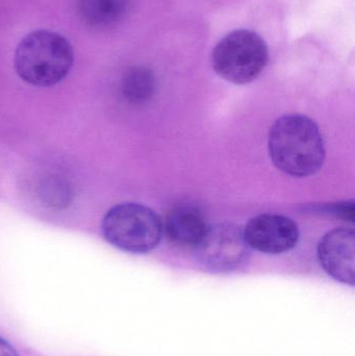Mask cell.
I'll use <instances>...</instances> for the list:
<instances>
[{
  "mask_svg": "<svg viewBox=\"0 0 355 356\" xmlns=\"http://www.w3.org/2000/svg\"><path fill=\"white\" fill-rule=\"evenodd\" d=\"M269 154L286 175L306 177L320 170L325 161V144L318 125L304 115H286L271 127Z\"/></svg>",
  "mask_w": 355,
  "mask_h": 356,
  "instance_id": "cell-1",
  "label": "cell"
},
{
  "mask_svg": "<svg viewBox=\"0 0 355 356\" xmlns=\"http://www.w3.org/2000/svg\"><path fill=\"white\" fill-rule=\"evenodd\" d=\"M73 60L72 45L64 35L39 29L25 35L17 46L14 68L29 85L52 87L68 76Z\"/></svg>",
  "mask_w": 355,
  "mask_h": 356,
  "instance_id": "cell-2",
  "label": "cell"
},
{
  "mask_svg": "<svg viewBox=\"0 0 355 356\" xmlns=\"http://www.w3.org/2000/svg\"><path fill=\"white\" fill-rule=\"evenodd\" d=\"M104 238L125 252L147 253L160 244L164 225L156 211L140 203L115 205L104 216Z\"/></svg>",
  "mask_w": 355,
  "mask_h": 356,
  "instance_id": "cell-3",
  "label": "cell"
},
{
  "mask_svg": "<svg viewBox=\"0 0 355 356\" xmlns=\"http://www.w3.org/2000/svg\"><path fill=\"white\" fill-rule=\"evenodd\" d=\"M266 42L248 29L231 31L220 40L212 56L219 76L235 85H246L260 76L268 64Z\"/></svg>",
  "mask_w": 355,
  "mask_h": 356,
  "instance_id": "cell-4",
  "label": "cell"
},
{
  "mask_svg": "<svg viewBox=\"0 0 355 356\" xmlns=\"http://www.w3.org/2000/svg\"><path fill=\"white\" fill-rule=\"evenodd\" d=\"M194 248L200 265L215 273L239 269L247 261L250 253L243 229L229 222L208 225Z\"/></svg>",
  "mask_w": 355,
  "mask_h": 356,
  "instance_id": "cell-5",
  "label": "cell"
},
{
  "mask_svg": "<svg viewBox=\"0 0 355 356\" xmlns=\"http://www.w3.org/2000/svg\"><path fill=\"white\" fill-rule=\"evenodd\" d=\"M250 248L266 254L291 250L299 240L297 224L286 216L263 213L250 219L243 229Z\"/></svg>",
  "mask_w": 355,
  "mask_h": 356,
  "instance_id": "cell-6",
  "label": "cell"
},
{
  "mask_svg": "<svg viewBox=\"0 0 355 356\" xmlns=\"http://www.w3.org/2000/svg\"><path fill=\"white\" fill-rule=\"evenodd\" d=\"M321 267L329 276L354 286L355 284V234L352 229L337 228L327 232L318 245Z\"/></svg>",
  "mask_w": 355,
  "mask_h": 356,
  "instance_id": "cell-7",
  "label": "cell"
},
{
  "mask_svg": "<svg viewBox=\"0 0 355 356\" xmlns=\"http://www.w3.org/2000/svg\"><path fill=\"white\" fill-rule=\"evenodd\" d=\"M208 226L201 211L196 207L183 205L169 213L164 230L167 238L174 244L195 247Z\"/></svg>",
  "mask_w": 355,
  "mask_h": 356,
  "instance_id": "cell-8",
  "label": "cell"
},
{
  "mask_svg": "<svg viewBox=\"0 0 355 356\" xmlns=\"http://www.w3.org/2000/svg\"><path fill=\"white\" fill-rule=\"evenodd\" d=\"M131 6V0H77V12L91 29H106L120 23Z\"/></svg>",
  "mask_w": 355,
  "mask_h": 356,
  "instance_id": "cell-9",
  "label": "cell"
},
{
  "mask_svg": "<svg viewBox=\"0 0 355 356\" xmlns=\"http://www.w3.org/2000/svg\"><path fill=\"white\" fill-rule=\"evenodd\" d=\"M156 90V77L146 67H133L129 69L121 81L123 97L133 104H144L154 95Z\"/></svg>",
  "mask_w": 355,
  "mask_h": 356,
  "instance_id": "cell-10",
  "label": "cell"
},
{
  "mask_svg": "<svg viewBox=\"0 0 355 356\" xmlns=\"http://www.w3.org/2000/svg\"><path fill=\"white\" fill-rule=\"evenodd\" d=\"M38 197L49 209H66L72 202L74 188L70 180L58 175H48L40 180Z\"/></svg>",
  "mask_w": 355,
  "mask_h": 356,
  "instance_id": "cell-11",
  "label": "cell"
},
{
  "mask_svg": "<svg viewBox=\"0 0 355 356\" xmlns=\"http://www.w3.org/2000/svg\"><path fill=\"white\" fill-rule=\"evenodd\" d=\"M0 356H18V353L10 343L0 338Z\"/></svg>",
  "mask_w": 355,
  "mask_h": 356,
  "instance_id": "cell-12",
  "label": "cell"
}]
</instances>
